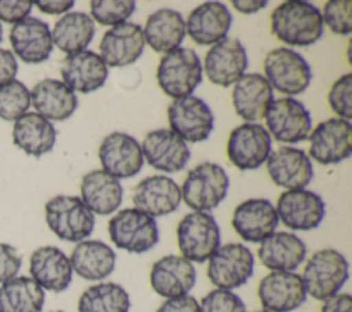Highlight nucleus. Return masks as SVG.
<instances>
[{
	"mask_svg": "<svg viewBox=\"0 0 352 312\" xmlns=\"http://www.w3.org/2000/svg\"><path fill=\"white\" fill-rule=\"evenodd\" d=\"M271 32L289 45L308 47L323 34L322 14L308 1H283L271 14Z\"/></svg>",
	"mask_w": 352,
	"mask_h": 312,
	"instance_id": "nucleus-1",
	"label": "nucleus"
},
{
	"mask_svg": "<svg viewBox=\"0 0 352 312\" xmlns=\"http://www.w3.org/2000/svg\"><path fill=\"white\" fill-rule=\"evenodd\" d=\"M349 276V264L336 249H320L305 263L301 280L307 294L324 301L337 294Z\"/></svg>",
	"mask_w": 352,
	"mask_h": 312,
	"instance_id": "nucleus-2",
	"label": "nucleus"
},
{
	"mask_svg": "<svg viewBox=\"0 0 352 312\" xmlns=\"http://www.w3.org/2000/svg\"><path fill=\"white\" fill-rule=\"evenodd\" d=\"M230 187L226 170L213 162H202L192 168L180 188L182 199L194 212H209L220 205Z\"/></svg>",
	"mask_w": 352,
	"mask_h": 312,
	"instance_id": "nucleus-3",
	"label": "nucleus"
},
{
	"mask_svg": "<svg viewBox=\"0 0 352 312\" xmlns=\"http://www.w3.org/2000/svg\"><path fill=\"white\" fill-rule=\"evenodd\" d=\"M45 221L59 239L77 243L85 241L95 227V216L81 198L63 194L45 203Z\"/></svg>",
	"mask_w": 352,
	"mask_h": 312,
	"instance_id": "nucleus-4",
	"label": "nucleus"
},
{
	"mask_svg": "<svg viewBox=\"0 0 352 312\" xmlns=\"http://www.w3.org/2000/svg\"><path fill=\"white\" fill-rule=\"evenodd\" d=\"M157 81L170 98L191 95L202 81V65L198 54L183 47L166 52L157 67Z\"/></svg>",
	"mask_w": 352,
	"mask_h": 312,
	"instance_id": "nucleus-5",
	"label": "nucleus"
},
{
	"mask_svg": "<svg viewBox=\"0 0 352 312\" xmlns=\"http://www.w3.org/2000/svg\"><path fill=\"white\" fill-rule=\"evenodd\" d=\"M111 242L129 253H144L153 249L160 241V231L155 219L128 208L117 212L107 224Z\"/></svg>",
	"mask_w": 352,
	"mask_h": 312,
	"instance_id": "nucleus-6",
	"label": "nucleus"
},
{
	"mask_svg": "<svg viewBox=\"0 0 352 312\" xmlns=\"http://www.w3.org/2000/svg\"><path fill=\"white\" fill-rule=\"evenodd\" d=\"M182 257L190 263H204L220 246L221 235L214 217L206 212L187 213L176 228Z\"/></svg>",
	"mask_w": 352,
	"mask_h": 312,
	"instance_id": "nucleus-7",
	"label": "nucleus"
},
{
	"mask_svg": "<svg viewBox=\"0 0 352 312\" xmlns=\"http://www.w3.org/2000/svg\"><path fill=\"white\" fill-rule=\"evenodd\" d=\"M263 67L272 89L283 95L304 92L312 78L308 62L297 51L286 47L271 49L264 58Z\"/></svg>",
	"mask_w": 352,
	"mask_h": 312,
	"instance_id": "nucleus-8",
	"label": "nucleus"
},
{
	"mask_svg": "<svg viewBox=\"0 0 352 312\" xmlns=\"http://www.w3.org/2000/svg\"><path fill=\"white\" fill-rule=\"evenodd\" d=\"M253 272V253L242 243L220 245L208 260L206 275L217 289H236L245 285Z\"/></svg>",
	"mask_w": 352,
	"mask_h": 312,
	"instance_id": "nucleus-9",
	"label": "nucleus"
},
{
	"mask_svg": "<svg viewBox=\"0 0 352 312\" xmlns=\"http://www.w3.org/2000/svg\"><path fill=\"white\" fill-rule=\"evenodd\" d=\"M263 118H265L267 132L278 142L297 143L305 140L311 133L309 111L300 100L292 96L274 99Z\"/></svg>",
	"mask_w": 352,
	"mask_h": 312,
	"instance_id": "nucleus-10",
	"label": "nucleus"
},
{
	"mask_svg": "<svg viewBox=\"0 0 352 312\" xmlns=\"http://www.w3.org/2000/svg\"><path fill=\"white\" fill-rule=\"evenodd\" d=\"M168 121L170 131L179 135L186 143H197L209 137L214 117L201 98L188 95L177 98L169 104Z\"/></svg>",
	"mask_w": 352,
	"mask_h": 312,
	"instance_id": "nucleus-11",
	"label": "nucleus"
},
{
	"mask_svg": "<svg viewBox=\"0 0 352 312\" xmlns=\"http://www.w3.org/2000/svg\"><path fill=\"white\" fill-rule=\"evenodd\" d=\"M271 154V136L256 122H245L234 128L227 142V155L241 170L260 168Z\"/></svg>",
	"mask_w": 352,
	"mask_h": 312,
	"instance_id": "nucleus-12",
	"label": "nucleus"
},
{
	"mask_svg": "<svg viewBox=\"0 0 352 312\" xmlns=\"http://www.w3.org/2000/svg\"><path fill=\"white\" fill-rule=\"evenodd\" d=\"M308 154L322 165L338 164L351 157L352 125L342 118H329L318 124L308 136Z\"/></svg>",
	"mask_w": 352,
	"mask_h": 312,
	"instance_id": "nucleus-13",
	"label": "nucleus"
},
{
	"mask_svg": "<svg viewBox=\"0 0 352 312\" xmlns=\"http://www.w3.org/2000/svg\"><path fill=\"white\" fill-rule=\"evenodd\" d=\"M275 210L278 219L294 231H308L319 227L326 213L322 197L304 188L282 192Z\"/></svg>",
	"mask_w": 352,
	"mask_h": 312,
	"instance_id": "nucleus-14",
	"label": "nucleus"
},
{
	"mask_svg": "<svg viewBox=\"0 0 352 312\" xmlns=\"http://www.w3.org/2000/svg\"><path fill=\"white\" fill-rule=\"evenodd\" d=\"M98 157L103 170L116 179H128L138 175L144 164L139 142L124 132L107 135L99 146Z\"/></svg>",
	"mask_w": 352,
	"mask_h": 312,
	"instance_id": "nucleus-15",
	"label": "nucleus"
},
{
	"mask_svg": "<svg viewBox=\"0 0 352 312\" xmlns=\"http://www.w3.org/2000/svg\"><path fill=\"white\" fill-rule=\"evenodd\" d=\"M248 67V54L238 38L226 37L213 44L205 55L204 70L208 80L227 88L235 84Z\"/></svg>",
	"mask_w": 352,
	"mask_h": 312,
	"instance_id": "nucleus-16",
	"label": "nucleus"
},
{
	"mask_svg": "<svg viewBox=\"0 0 352 312\" xmlns=\"http://www.w3.org/2000/svg\"><path fill=\"white\" fill-rule=\"evenodd\" d=\"M143 158L161 172H179L187 165L191 153L187 143L173 131L161 128L150 131L142 142Z\"/></svg>",
	"mask_w": 352,
	"mask_h": 312,
	"instance_id": "nucleus-17",
	"label": "nucleus"
},
{
	"mask_svg": "<svg viewBox=\"0 0 352 312\" xmlns=\"http://www.w3.org/2000/svg\"><path fill=\"white\" fill-rule=\"evenodd\" d=\"M257 296L263 308L275 312H292L307 300L301 276L286 271H271L265 275L258 282Z\"/></svg>",
	"mask_w": 352,
	"mask_h": 312,
	"instance_id": "nucleus-18",
	"label": "nucleus"
},
{
	"mask_svg": "<svg viewBox=\"0 0 352 312\" xmlns=\"http://www.w3.org/2000/svg\"><path fill=\"white\" fill-rule=\"evenodd\" d=\"M132 202L135 209L151 217L166 216L173 213L182 202L180 187L168 176H148L135 186Z\"/></svg>",
	"mask_w": 352,
	"mask_h": 312,
	"instance_id": "nucleus-19",
	"label": "nucleus"
},
{
	"mask_svg": "<svg viewBox=\"0 0 352 312\" xmlns=\"http://www.w3.org/2000/svg\"><path fill=\"white\" fill-rule=\"evenodd\" d=\"M142 26L125 22L109 29L99 44V56L107 67H124L136 62L144 51Z\"/></svg>",
	"mask_w": 352,
	"mask_h": 312,
	"instance_id": "nucleus-20",
	"label": "nucleus"
},
{
	"mask_svg": "<svg viewBox=\"0 0 352 312\" xmlns=\"http://www.w3.org/2000/svg\"><path fill=\"white\" fill-rule=\"evenodd\" d=\"M279 219L275 206L264 198H250L239 203L232 213L231 224L246 242L260 243L275 232Z\"/></svg>",
	"mask_w": 352,
	"mask_h": 312,
	"instance_id": "nucleus-21",
	"label": "nucleus"
},
{
	"mask_svg": "<svg viewBox=\"0 0 352 312\" xmlns=\"http://www.w3.org/2000/svg\"><path fill=\"white\" fill-rule=\"evenodd\" d=\"M197 272L188 260L182 256L168 254L157 260L150 271V285L153 290L168 298L187 296L194 287Z\"/></svg>",
	"mask_w": 352,
	"mask_h": 312,
	"instance_id": "nucleus-22",
	"label": "nucleus"
},
{
	"mask_svg": "<svg viewBox=\"0 0 352 312\" xmlns=\"http://www.w3.org/2000/svg\"><path fill=\"white\" fill-rule=\"evenodd\" d=\"M265 164L271 180L286 190H301L314 177L309 157L296 147L285 146L271 151Z\"/></svg>",
	"mask_w": 352,
	"mask_h": 312,
	"instance_id": "nucleus-23",
	"label": "nucleus"
},
{
	"mask_svg": "<svg viewBox=\"0 0 352 312\" xmlns=\"http://www.w3.org/2000/svg\"><path fill=\"white\" fill-rule=\"evenodd\" d=\"M11 47L25 63H41L52 52V37L47 22L28 16L12 25L8 34Z\"/></svg>",
	"mask_w": 352,
	"mask_h": 312,
	"instance_id": "nucleus-24",
	"label": "nucleus"
},
{
	"mask_svg": "<svg viewBox=\"0 0 352 312\" xmlns=\"http://www.w3.org/2000/svg\"><path fill=\"white\" fill-rule=\"evenodd\" d=\"M30 278L43 289L60 293L69 287L73 269L69 257L56 246H41L30 254Z\"/></svg>",
	"mask_w": 352,
	"mask_h": 312,
	"instance_id": "nucleus-25",
	"label": "nucleus"
},
{
	"mask_svg": "<svg viewBox=\"0 0 352 312\" xmlns=\"http://www.w3.org/2000/svg\"><path fill=\"white\" fill-rule=\"evenodd\" d=\"M231 23V12L223 3L206 1L190 12L186 33L198 45L216 44L226 38Z\"/></svg>",
	"mask_w": 352,
	"mask_h": 312,
	"instance_id": "nucleus-26",
	"label": "nucleus"
},
{
	"mask_svg": "<svg viewBox=\"0 0 352 312\" xmlns=\"http://www.w3.org/2000/svg\"><path fill=\"white\" fill-rule=\"evenodd\" d=\"M60 74L72 91L89 93L103 87L109 70L99 54L84 49L70 54L62 60Z\"/></svg>",
	"mask_w": 352,
	"mask_h": 312,
	"instance_id": "nucleus-27",
	"label": "nucleus"
},
{
	"mask_svg": "<svg viewBox=\"0 0 352 312\" xmlns=\"http://www.w3.org/2000/svg\"><path fill=\"white\" fill-rule=\"evenodd\" d=\"M231 100L235 113L241 118L254 122L264 117L270 103L274 100V91L264 76L248 73L234 84Z\"/></svg>",
	"mask_w": 352,
	"mask_h": 312,
	"instance_id": "nucleus-28",
	"label": "nucleus"
},
{
	"mask_svg": "<svg viewBox=\"0 0 352 312\" xmlns=\"http://www.w3.org/2000/svg\"><path fill=\"white\" fill-rule=\"evenodd\" d=\"M30 103L48 121H63L76 111L78 99L63 81L44 78L32 88Z\"/></svg>",
	"mask_w": 352,
	"mask_h": 312,
	"instance_id": "nucleus-29",
	"label": "nucleus"
},
{
	"mask_svg": "<svg viewBox=\"0 0 352 312\" xmlns=\"http://www.w3.org/2000/svg\"><path fill=\"white\" fill-rule=\"evenodd\" d=\"M257 256L261 264L271 271L293 272L307 256V246L292 232H274L260 242Z\"/></svg>",
	"mask_w": 352,
	"mask_h": 312,
	"instance_id": "nucleus-30",
	"label": "nucleus"
},
{
	"mask_svg": "<svg viewBox=\"0 0 352 312\" xmlns=\"http://www.w3.org/2000/svg\"><path fill=\"white\" fill-rule=\"evenodd\" d=\"M81 201L95 214L107 216L118 209L122 202V186L118 179L95 169L82 176Z\"/></svg>",
	"mask_w": 352,
	"mask_h": 312,
	"instance_id": "nucleus-31",
	"label": "nucleus"
},
{
	"mask_svg": "<svg viewBox=\"0 0 352 312\" xmlns=\"http://www.w3.org/2000/svg\"><path fill=\"white\" fill-rule=\"evenodd\" d=\"M72 269L85 280H103L116 267L114 250L102 241L78 242L69 257Z\"/></svg>",
	"mask_w": 352,
	"mask_h": 312,
	"instance_id": "nucleus-32",
	"label": "nucleus"
},
{
	"mask_svg": "<svg viewBox=\"0 0 352 312\" xmlns=\"http://www.w3.org/2000/svg\"><path fill=\"white\" fill-rule=\"evenodd\" d=\"M143 29L144 41L155 52H170L186 37V22L173 8H160L148 15Z\"/></svg>",
	"mask_w": 352,
	"mask_h": 312,
	"instance_id": "nucleus-33",
	"label": "nucleus"
},
{
	"mask_svg": "<svg viewBox=\"0 0 352 312\" xmlns=\"http://www.w3.org/2000/svg\"><path fill=\"white\" fill-rule=\"evenodd\" d=\"M12 142L28 155L38 158L54 148L56 131L52 122L40 114L25 113L14 121Z\"/></svg>",
	"mask_w": 352,
	"mask_h": 312,
	"instance_id": "nucleus-34",
	"label": "nucleus"
},
{
	"mask_svg": "<svg viewBox=\"0 0 352 312\" xmlns=\"http://www.w3.org/2000/svg\"><path fill=\"white\" fill-rule=\"evenodd\" d=\"M95 23L85 12H66L54 25L51 30L52 44L67 55L84 51L92 41Z\"/></svg>",
	"mask_w": 352,
	"mask_h": 312,
	"instance_id": "nucleus-35",
	"label": "nucleus"
},
{
	"mask_svg": "<svg viewBox=\"0 0 352 312\" xmlns=\"http://www.w3.org/2000/svg\"><path fill=\"white\" fill-rule=\"evenodd\" d=\"M44 290L29 276H15L0 286V312H41Z\"/></svg>",
	"mask_w": 352,
	"mask_h": 312,
	"instance_id": "nucleus-36",
	"label": "nucleus"
},
{
	"mask_svg": "<svg viewBox=\"0 0 352 312\" xmlns=\"http://www.w3.org/2000/svg\"><path fill=\"white\" fill-rule=\"evenodd\" d=\"M131 298L118 283L102 282L85 289L77 302L78 312H129Z\"/></svg>",
	"mask_w": 352,
	"mask_h": 312,
	"instance_id": "nucleus-37",
	"label": "nucleus"
},
{
	"mask_svg": "<svg viewBox=\"0 0 352 312\" xmlns=\"http://www.w3.org/2000/svg\"><path fill=\"white\" fill-rule=\"evenodd\" d=\"M30 107V91L28 87L12 80L0 87V118L6 121H15Z\"/></svg>",
	"mask_w": 352,
	"mask_h": 312,
	"instance_id": "nucleus-38",
	"label": "nucleus"
},
{
	"mask_svg": "<svg viewBox=\"0 0 352 312\" xmlns=\"http://www.w3.org/2000/svg\"><path fill=\"white\" fill-rule=\"evenodd\" d=\"M132 0H92L89 3L91 18L103 26H117L125 23L135 12Z\"/></svg>",
	"mask_w": 352,
	"mask_h": 312,
	"instance_id": "nucleus-39",
	"label": "nucleus"
},
{
	"mask_svg": "<svg viewBox=\"0 0 352 312\" xmlns=\"http://www.w3.org/2000/svg\"><path fill=\"white\" fill-rule=\"evenodd\" d=\"M352 3L349 0H330L324 3L322 21L336 34L346 36L352 30L351 25Z\"/></svg>",
	"mask_w": 352,
	"mask_h": 312,
	"instance_id": "nucleus-40",
	"label": "nucleus"
},
{
	"mask_svg": "<svg viewBox=\"0 0 352 312\" xmlns=\"http://www.w3.org/2000/svg\"><path fill=\"white\" fill-rule=\"evenodd\" d=\"M201 312H248L245 302L231 290L214 289L199 301Z\"/></svg>",
	"mask_w": 352,
	"mask_h": 312,
	"instance_id": "nucleus-41",
	"label": "nucleus"
},
{
	"mask_svg": "<svg viewBox=\"0 0 352 312\" xmlns=\"http://www.w3.org/2000/svg\"><path fill=\"white\" fill-rule=\"evenodd\" d=\"M352 74L346 73L337 78L329 91L330 109L338 115V118L349 121L352 117Z\"/></svg>",
	"mask_w": 352,
	"mask_h": 312,
	"instance_id": "nucleus-42",
	"label": "nucleus"
},
{
	"mask_svg": "<svg viewBox=\"0 0 352 312\" xmlns=\"http://www.w3.org/2000/svg\"><path fill=\"white\" fill-rule=\"evenodd\" d=\"M22 265V256L16 247L0 242V283L16 276Z\"/></svg>",
	"mask_w": 352,
	"mask_h": 312,
	"instance_id": "nucleus-43",
	"label": "nucleus"
},
{
	"mask_svg": "<svg viewBox=\"0 0 352 312\" xmlns=\"http://www.w3.org/2000/svg\"><path fill=\"white\" fill-rule=\"evenodd\" d=\"M33 1L29 0H0V22L16 23L29 16Z\"/></svg>",
	"mask_w": 352,
	"mask_h": 312,
	"instance_id": "nucleus-44",
	"label": "nucleus"
},
{
	"mask_svg": "<svg viewBox=\"0 0 352 312\" xmlns=\"http://www.w3.org/2000/svg\"><path fill=\"white\" fill-rule=\"evenodd\" d=\"M155 312H201L199 302L192 296H182L165 300Z\"/></svg>",
	"mask_w": 352,
	"mask_h": 312,
	"instance_id": "nucleus-45",
	"label": "nucleus"
},
{
	"mask_svg": "<svg viewBox=\"0 0 352 312\" xmlns=\"http://www.w3.org/2000/svg\"><path fill=\"white\" fill-rule=\"evenodd\" d=\"M18 73V62L15 55L6 48H0V87L15 80Z\"/></svg>",
	"mask_w": 352,
	"mask_h": 312,
	"instance_id": "nucleus-46",
	"label": "nucleus"
},
{
	"mask_svg": "<svg viewBox=\"0 0 352 312\" xmlns=\"http://www.w3.org/2000/svg\"><path fill=\"white\" fill-rule=\"evenodd\" d=\"M320 312H352V297L348 293H337L323 301Z\"/></svg>",
	"mask_w": 352,
	"mask_h": 312,
	"instance_id": "nucleus-47",
	"label": "nucleus"
},
{
	"mask_svg": "<svg viewBox=\"0 0 352 312\" xmlns=\"http://www.w3.org/2000/svg\"><path fill=\"white\" fill-rule=\"evenodd\" d=\"M41 12L50 15H59L67 12L73 5V0H38L33 3Z\"/></svg>",
	"mask_w": 352,
	"mask_h": 312,
	"instance_id": "nucleus-48",
	"label": "nucleus"
},
{
	"mask_svg": "<svg viewBox=\"0 0 352 312\" xmlns=\"http://www.w3.org/2000/svg\"><path fill=\"white\" fill-rule=\"evenodd\" d=\"M232 7L242 14H254L267 5L265 0H232Z\"/></svg>",
	"mask_w": 352,
	"mask_h": 312,
	"instance_id": "nucleus-49",
	"label": "nucleus"
},
{
	"mask_svg": "<svg viewBox=\"0 0 352 312\" xmlns=\"http://www.w3.org/2000/svg\"><path fill=\"white\" fill-rule=\"evenodd\" d=\"M254 312H275V311H271V309H265V308H261V309H257Z\"/></svg>",
	"mask_w": 352,
	"mask_h": 312,
	"instance_id": "nucleus-50",
	"label": "nucleus"
},
{
	"mask_svg": "<svg viewBox=\"0 0 352 312\" xmlns=\"http://www.w3.org/2000/svg\"><path fill=\"white\" fill-rule=\"evenodd\" d=\"M3 40V26H1V22H0V43Z\"/></svg>",
	"mask_w": 352,
	"mask_h": 312,
	"instance_id": "nucleus-51",
	"label": "nucleus"
},
{
	"mask_svg": "<svg viewBox=\"0 0 352 312\" xmlns=\"http://www.w3.org/2000/svg\"><path fill=\"white\" fill-rule=\"evenodd\" d=\"M51 312H63V311H51Z\"/></svg>",
	"mask_w": 352,
	"mask_h": 312,
	"instance_id": "nucleus-52",
	"label": "nucleus"
}]
</instances>
